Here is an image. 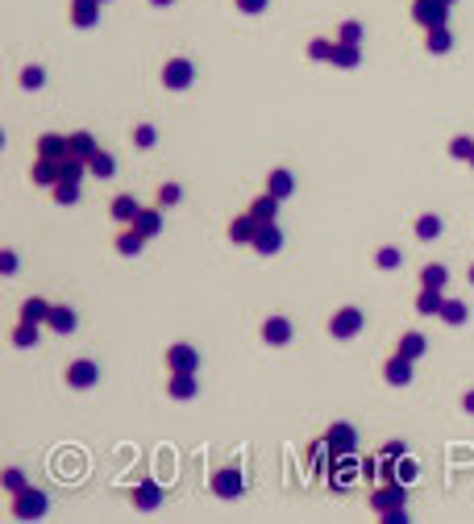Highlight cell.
Instances as JSON below:
<instances>
[{"mask_svg": "<svg viewBox=\"0 0 474 524\" xmlns=\"http://www.w3.org/2000/svg\"><path fill=\"white\" fill-rule=\"evenodd\" d=\"M375 266H379V271H400L403 250L400 246H379V250H375Z\"/></svg>", "mask_w": 474, "mask_h": 524, "instance_id": "d590c367", "label": "cell"}, {"mask_svg": "<svg viewBox=\"0 0 474 524\" xmlns=\"http://www.w3.org/2000/svg\"><path fill=\"white\" fill-rule=\"evenodd\" d=\"M67 138H71V154H75V158H92L96 150H100V142H96L88 129H79V133H67Z\"/></svg>", "mask_w": 474, "mask_h": 524, "instance_id": "e575fe53", "label": "cell"}, {"mask_svg": "<svg viewBox=\"0 0 474 524\" xmlns=\"http://www.w3.org/2000/svg\"><path fill=\"white\" fill-rule=\"evenodd\" d=\"M34 150H38V158H59V163H63V158L71 154V138H63V133H42Z\"/></svg>", "mask_w": 474, "mask_h": 524, "instance_id": "9a60e30c", "label": "cell"}, {"mask_svg": "<svg viewBox=\"0 0 474 524\" xmlns=\"http://www.w3.org/2000/svg\"><path fill=\"white\" fill-rule=\"evenodd\" d=\"M383 383H391V387H408L412 383V358H403L400 350L383 362Z\"/></svg>", "mask_w": 474, "mask_h": 524, "instance_id": "8fae6325", "label": "cell"}, {"mask_svg": "<svg viewBox=\"0 0 474 524\" xmlns=\"http://www.w3.org/2000/svg\"><path fill=\"white\" fill-rule=\"evenodd\" d=\"M88 175H96V179H113V175H117V158H113L109 150H96L92 158H88Z\"/></svg>", "mask_w": 474, "mask_h": 524, "instance_id": "f546056e", "label": "cell"}, {"mask_svg": "<svg viewBox=\"0 0 474 524\" xmlns=\"http://www.w3.org/2000/svg\"><path fill=\"white\" fill-rule=\"evenodd\" d=\"M142 246H146V238L133 229V225H125L117 233V254H125V258H138L142 254Z\"/></svg>", "mask_w": 474, "mask_h": 524, "instance_id": "f1b7e54d", "label": "cell"}, {"mask_svg": "<svg viewBox=\"0 0 474 524\" xmlns=\"http://www.w3.org/2000/svg\"><path fill=\"white\" fill-rule=\"evenodd\" d=\"M395 350H400L403 358H412V362H416V358L428 350V341H425V333H416V329H412V333L400 337V346H395Z\"/></svg>", "mask_w": 474, "mask_h": 524, "instance_id": "836d02e7", "label": "cell"}, {"mask_svg": "<svg viewBox=\"0 0 474 524\" xmlns=\"http://www.w3.org/2000/svg\"><path fill=\"white\" fill-rule=\"evenodd\" d=\"M325 445H329L337 458H350V453L358 450V433L354 425H346V420H337V425H329V433H325Z\"/></svg>", "mask_w": 474, "mask_h": 524, "instance_id": "8992f818", "label": "cell"}, {"mask_svg": "<svg viewBox=\"0 0 474 524\" xmlns=\"http://www.w3.org/2000/svg\"><path fill=\"white\" fill-rule=\"evenodd\" d=\"M403 503H408V491H403V483L400 478H383L379 487H375V491H370V508H375V512H395V508H403Z\"/></svg>", "mask_w": 474, "mask_h": 524, "instance_id": "277c9868", "label": "cell"}, {"mask_svg": "<svg viewBox=\"0 0 474 524\" xmlns=\"http://www.w3.org/2000/svg\"><path fill=\"white\" fill-rule=\"evenodd\" d=\"M9 341H13L17 350H38V325L17 321V325H13V333H9Z\"/></svg>", "mask_w": 474, "mask_h": 524, "instance_id": "4dcf8cb0", "label": "cell"}, {"mask_svg": "<svg viewBox=\"0 0 474 524\" xmlns=\"http://www.w3.org/2000/svg\"><path fill=\"white\" fill-rule=\"evenodd\" d=\"M362 325H366V312L358 308V304H346V308H337L329 316V333L337 341H350V337L362 333Z\"/></svg>", "mask_w": 474, "mask_h": 524, "instance_id": "7a4b0ae2", "label": "cell"}, {"mask_svg": "<svg viewBox=\"0 0 474 524\" xmlns=\"http://www.w3.org/2000/svg\"><path fill=\"white\" fill-rule=\"evenodd\" d=\"M191 79H196V67H191V59H166L163 84L171 88V92H183V88H191Z\"/></svg>", "mask_w": 474, "mask_h": 524, "instance_id": "52a82bcc", "label": "cell"}, {"mask_svg": "<svg viewBox=\"0 0 474 524\" xmlns=\"http://www.w3.org/2000/svg\"><path fill=\"white\" fill-rule=\"evenodd\" d=\"M21 88H25V92L46 88V71H42V67H25V71H21Z\"/></svg>", "mask_w": 474, "mask_h": 524, "instance_id": "60d3db41", "label": "cell"}, {"mask_svg": "<svg viewBox=\"0 0 474 524\" xmlns=\"http://www.w3.org/2000/svg\"><path fill=\"white\" fill-rule=\"evenodd\" d=\"M246 213L254 216L258 225H266V221H275V216H279V196H275V191H262V196H258V200H254V204H250V208H246Z\"/></svg>", "mask_w": 474, "mask_h": 524, "instance_id": "7402d4cb", "label": "cell"}, {"mask_svg": "<svg viewBox=\"0 0 474 524\" xmlns=\"http://www.w3.org/2000/svg\"><path fill=\"white\" fill-rule=\"evenodd\" d=\"M46 508H50L46 491L25 487V491H17V495H13V503H9V516H13V520H42V516H46Z\"/></svg>", "mask_w": 474, "mask_h": 524, "instance_id": "6da1fadb", "label": "cell"}, {"mask_svg": "<svg viewBox=\"0 0 474 524\" xmlns=\"http://www.w3.org/2000/svg\"><path fill=\"white\" fill-rule=\"evenodd\" d=\"M470 283H474V266H470Z\"/></svg>", "mask_w": 474, "mask_h": 524, "instance_id": "db71d44e", "label": "cell"}, {"mask_svg": "<svg viewBox=\"0 0 474 524\" xmlns=\"http://www.w3.org/2000/svg\"><path fill=\"white\" fill-rule=\"evenodd\" d=\"M362 38H366V25H362V21H341L337 42H358V46H362Z\"/></svg>", "mask_w": 474, "mask_h": 524, "instance_id": "f35d334b", "label": "cell"}, {"mask_svg": "<svg viewBox=\"0 0 474 524\" xmlns=\"http://www.w3.org/2000/svg\"><path fill=\"white\" fill-rule=\"evenodd\" d=\"M441 321L458 329V325H466V321H470V308H466L462 300H445V308H441Z\"/></svg>", "mask_w": 474, "mask_h": 524, "instance_id": "8d00e7d4", "label": "cell"}, {"mask_svg": "<svg viewBox=\"0 0 474 524\" xmlns=\"http://www.w3.org/2000/svg\"><path fill=\"white\" fill-rule=\"evenodd\" d=\"M50 308H54V304H46L42 296H29V300L21 304V312H17V321H29V325H46Z\"/></svg>", "mask_w": 474, "mask_h": 524, "instance_id": "cb8c5ba5", "label": "cell"}, {"mask_svg": "<svg viewBox=\"0 0 474 524\" xmlns=\"http://www.w3.org/2000/svg\"><path fill=\"white\" fill-rule=\"evenodd\" d=\"M237 9H241V13H266V4H271V0H233Z\"/></svg>", "mask_w": 474, "mask_h": 524, "instance_id": "7dc6e473", "label": "cell"}, {"mask_svg": "<svg viewBox=\"0 0 474 524\" xmlns=\"http://www.w3.org/2000/svg\"><path fill=\"white\" fill-rule=\"evenodd\" d=\"M450 4H453V0H450Z\"/></svg>", "mask_w": 474, "mask_h": 524, "instance_id": "9f6ffc18", "label": "cell"}, {"mask_svg": "<svg viewBox=\"0 0 474 524\" xmlns=\"http://www.w3.org/2000/svg\"><path fill=\"white\" fill-rule=\"evenodd\" d=\"M462 408H466V412H474V391H466V395H462Z\"/></svg>", "mask_w": 474, "mask_h": 524, "instance_id": "816d5d0a", "label": "cell"}, {"mask_svg": "<svg viewBox=\"0 0 474 524\" xmlns=\"http://www.w3.org/2000/svg\"><path fill=\"white\" fill-rule=\"evenodd\" d=\"M100 4H104V0H71V21L79 25V29H92V25L100 21Z\"/></svg>", "mask_w": 474, "mask_h": 524, "instance_id": "ffe728a7", "label": "cell"}, {"mask_svg": "<svg viewBox=\"0 0 474 524\" xmlns=\"http://www.w3.org/2000/svg\"><path fill=\"white\" fill-rule=\"evenodd\" d=\"M470 154H474V138H466V133L450 138V158H458V163H470Z\"/></svg>", "mask_w": 474, "mask_h": 524, "instance_id": "74e56055", "label": "cell"}, {"mask_svg": "<svg viewBox=\"0 0 474 524\" xmlns=\"http://www.w3.org/2000/svg\"><path fill=\"white\" fill-rule=\"evenodd\" d=\"M166 371H171V375H183V371H196V375H200V350L188 346V341L171 346V350H166Z\"/></svg>", "mask_w": 474, "mask_h": 524, "instance_id": "5b68a950", "label": "cell"}, {"mask_svg": "<svg viewBox=\"0 0 474 524\" xmlns=\"http://www.w3.org/2000/svg\"><path fill=\"white\" fill-rule=\"evenodd\" d=\"M138 213H142V204H138V200H133L129 191H121L117 200L109 204V216H113L117 225H133V221H138Z\"/></svg>", "mask_w": 474, "mask_h": 524, "instance_id": "ac0fdd59", "label": "cell"}, {"mask_svg": "<svg viewBox=\"0 0 474 524\" xmlns=\"http://www.w3.org/2000/svg\"><path fill=\"white\" fill-rule=\"evenodd\" d=\"M163 483H154V478H142V483H133V495H129V500H133V508H138V512H154V508H158V503H163Z\"/></svg>", "mask_w": 474, "mask_h": 524, "instance_id": "30bf717a", "label": "cell"}, {"mask_svg": "<svg viewBox=\"0 0 474 524\" xmlns=\"http://www.w3.org/2000/svg\"><path fill=\"white\" fill-rule=\"evenodd\" d=\"M67 383H71L75 391H88L100 383V366H96L92 358H75L71 366H67Z\"/></svg>", "mask_w": 474, "mask_h": 524, "instance_id": "9c48e42d", "label": "cell"}, {"mask_svg": "<svg viewBox=\"0 0 474 524\" xmlns=\"http://www.w3.org/2000/svg\"><path fill=\"white\" fill-rule=\"evenodd\" d=\"M329 63L341 67V71H354V67H362V46H358V42H333Z\"/></svg>", "mask_w": 474, "mask_h": 524, "instance_id": "e0dca14e", "label": "cell"}, {"mask_svg": "<svg viewBox=\"0 0 474 524\" xmlns=\"http://www.w3.org/2000/svg\"><path fill=\"white\" fill-rule=\"evenodd\" d=\"M412 21L420 29L450 25V0H412Z\"/></svg>", "mask_w": 474, "mask_h": 524, "instance_id": "3957f363", "label": "cell"}, {"mask_svg": "<svg viewBox=\"0 0 474 524\" xmlns=\"http://www.w3.org/2000/svg\"><path fill=\"white\" fill-rule=\"evenodd\" d=\"M400 483H412V478H416V462H412V458H400Z\"/></svg>", "mask_w": 474, "mask_h": 524, "instance_id": "c3c4849f", "label": "cell"}, {"mask_svg": "<svg viewBox=\"0 0 474 524\" xmlns=\"http://www.w3.org/2000/svg\"><path fill=\"white\" fill-rule=\"evenodd\" d=\"M154 142H158V129H154V125H138V129H133V146H138V150H150Z\"/></svg>", "mask_w": 474, "mask_h": 524, "instance_id": "ee69618b", "label": "cell"}, {"mask_svg": "<svg viewBox=\"0 0 474 524\" xmlns=\"http://www.w3.org/2000/svg\"><path fill=\"white\" fill-rule=\"evenodd\" d=\"M0 487H4L9 495H17V491H25L29 483H25V475H21V470H17V466H9V470L0 475Z\"/></svg>", "mask_w": 474, "mask_h": 524, "instance_id": "ab89813d", "label": "cell"}, {"mask_svg": "<svg viewBox=\"0 0 474 524\" xmlns=\"http://www.w3.org/2000/svg\"><path fill=\"white\" fill-rule=\"evenodd\" d=\"M50 196H54V204H79V179H59L54 188H50Z\"/></svg>", "mask_w": 474, "mask_h": 524, "instance_id": "d6a6232c", "label": "cell"}, {"mask_svg": "<svg viewBox=\"0 0 474 524\" xmlns=\"http://www.w3.org/2000/svg\"><path fill=\"white\" fill-rule=\"evenodd\" d=\"M266 191H275L279 200H287V196L296 191V175H291L287 167H275L271 175H266Z\"/></svg>", "mask_w": 474, "mask_h": 524, "instance_id": "4316f807", "label": "cell"}, {"mask_svg": "<svg viewBox=\"0 0 474 524\" xmlns=\"http://www.w3.org/2000/svg\"><path fill=\"white\" fill-rule=\"evenodd\" d=\"M329 54H333V42H329V38H312V42H308V59H316V63H329Z\"/></svg>", "mask_w": 474, "mask_h": 524, "instance_id": "f6af8a7d", "label": "cell"}, {"mask_svg": "<svg viewBox=\"0 0 474 524\" xmlns=\"http://www.w3.org/2000/svg\"><path fill=\"white\" fill-rule=\"evenodd\" d=\"M291 333H296V329H291L287 316H266V321H262V341H266V346H287Z\"/></svg>", "mask_w": 474, "mask_h": 524, "instance_id": "2e32d148", "label": "cell"}, {"mask_svg": "<svg viewBox=\"0 0 474 524\" xmlns=\"http://www.w3.org/2000/svg\"><path fill=\"white\" fill-rule=\"evenodd\" d=\"M46 325L54 329V333H71L75 325H79V316H75V308H67V304H54L46 316Z\"/></svg>", "mask_w": 474, "mask_h": 524, "instance_id": "83f0119b", "label": "cell"}, {"mask_svg": "<svg viewBox=\"0 0 474 524\" xmlns=\"http://www.w3.org/2000/svg\"><path fill=\"white\" fill-rule=\"evenodd\" d=\"M258 254H279L283 250V229L275 225V221H266V225H258V233H254V241H250Z\"/></svg>", "mask_w": 474, "mask_h": 524, "instance_id": "7c38bea8", "label": "cell"}, {"mask_svg": "<svg viewBox=\"0 0 474 524\" xmlns=\"http://www.w3.org/2000/svg\"><path fill=\"white\" fill-rule=\"evenodd\" d=\"M445 283H450L445 262H428V266H420V287H441V291H445Z\"/></svg>", "mask_w": 474, "mask_h": 524, "instance_id": "1f68e13d", "label": "cell"}, {"mask_svg": "<svg viewBox=\"0 0 474 524\" xmlns=\"http://www.w3.org/2000/svg\"><path fill=\"white\" fill-rule=\"evenodd\" d=\"M163 225H166V216H163V208H158V204H154V208H142V213H138V221H133V229H138L146 241L158 238V233H163Z\"/></svg>", "mask_w": 474, "mask_h": 524, "instance_id": "d6986e66", "label": "cell"}, {"mask_svg": "<svg viewBox=\"0 0 474 524\" xmlns=\"http://www.w3.org/2000/svg\"><path fill=\"white\" fill-rule=\"evenodd\" d=\"M179 200H183V188H179V183H163V188H158V208H175Z\"/></svg>", "mask_w": 474, "mask_h": 524, "instance_id": "7bdbcfd3", "label": "cell"}, {"mask_svg": "<svg viewBox=\"0 0 474 524\" xmlns=\"http://www.w3.org/2000/svg\"><path fill=\"white\" fill-rule=\"evenodd\" d=\"M150 4H158V9H163V4H175V0H150Z\"/></svg>", "mask_w": 474, "mask_h": 524, "instance_id": "f5cc1de1", "label": "cell"}, {"mask_svg": "<svg viewBox=\"0 0 474 524\" xmlns=\"http://www.w3.org/2000/svg\"><path fill=\"white\" fill-rule=\"evenodd\" d=\"M400 458H408V445H403V441H387V445H383V462H400Z\"/></svg>", "mask_w": 474, "mask_h": 524, "instance_id": "bcb514c9", "label": "cell"}, {"mask_svg": "<svg viewBox=\"0 0 474 524\" xmlns=\"http://www.w3.org/2000/svg\"><path fill=\"white\" fill-rule=\"evenodd\" d=\"M208 487H213L216 500H237V495L246 491V478L237 475L233 466H225V470H216V475H213V483H208Z\"/></svg>", "mask_w": 474, "mask_h": 524, "instance_id": "ba28073f", "label": "cell"}, {"mask_svg": "<svg viewBox=\"0 0 474 524\" xmlns=\"http://www.w3.org/2000/svg\"><path fill=\"white\" fill-rule=\"evenodd\" d=\"M166 395H171V400H196V395H200V379H196V371L171 375V379H166Z\"/></svg>", "mask_w": 474, "mask_h": 524, "instance_id": "5bb4252c", "label": "cell"}, {"mask_svg": "<svg viewBox=\"0 0 474 524\" xmlns=\"http://www.w3.org/2000/svg\"><path fill=\"white\" fill-rule=\"evenodd\" d=\"M425 50H428V54H450V50H453V34H450V25L425 29Z\"/></svg>", "mask_w": 474, "mask_h": 524, "instance_id": "484cf974", "label": "cell"}, {"mask_svg": "<svg viewBox=\"0 0 474 524\" xmlns=\"http://www.w3.org/2000/svg\"><path fill=\"white\" fill-rule=\"evenodd\" d=\"M0 271H4V275H13V271H17V254H13V250H4V254H0Z\"/></svg>", "mask_w": 474, "mask_h": 524, "instance_id": "681fc988", "label": "cell"}, {"mask_svg": "<svg viewBox=\"0 0 474 524\" xmlns=\"http://www.w3.org/2000/svg\"><path fill=\"white\" fill-rule=\"evenodd\" d=\"M84 175H88V158L67 154V158H63V179H84Z\"/></svg>", "mask_w": 474, "mask_h": 524, "instance_id": "b9f144b4", "label": "cell"}, {"mask_svg": "<svg viewBox=\"0 0 474 524\" xmlns=\"http://www.w3.org/2000/svg\"><path fill=\"white\" fill-rule=\"evenodd\" d=\"M441 229H445V221H441L437 213H420V216H416V225H412L416 241H437V238H441Z\"/></svg>", "mask_w": 474, "mask_h": 524, "instance_id": "603a6c76", "label": "cell"}, {"mask_svg": "<svg viewBox=\"0 0 474 524\" xmlns=\"http://www.w3.org/2000/svg\"><path fill=\"white\" fill-rule=\"evenodd\" d=\"M254 233H258V221H254L250 213H241V216H233V221H229V241L250 246V241H254Z\"/></svg>", "mask_w": 474, "mask_h": 524, "instance_id": "d4e9b609", "label": "cell"}, {"mask_svg": "<svg viewBox=\"0 0 474 524\" xmlns=\"http://www.w3.org/2000/svg\"><path fill=\"white\" fill-rule=\"evenodd\" d=\"M470 167H474V154H470Z\"/></svg>", "mask_w": 474, "mask_h": 524, "instance_id": "11a10c76", "label": "cell"}, {"mask_svg": "<svg viewBox=\"0 0 474 524\" xmlns=\"http://www.w3.org/2000/svg\"><path fill=\"white\" fill-rule=\"evenodd\" d=\"M379 520L383 524H403V520H408V512H403V508H395V512H383Z\"/></svg>", "mask_w": 474, "mask_h": 524, "instance_id": "f907efd6", "label": "cell"}, {"mask_svg": "<svg viewBox=\"0 0 474 524\" xmlns=\"http://www.w3.org/2000/svg\"><path fill=\"white\" fill-rule=\"evenodd\" d=\"M29 179H34L38 188H54V183L63 179V163H59V158H34Z\"/></svg>", "mask_w": 474, "mask_h": 524, "instance_id": "4fadbf2b", "label": "cell"}, {"mask_svg": "<svg viewBox=\"0 0 474 524\" xmlns=\"http://www.w3.org/2000/svg\"><path fill=\"white\" fill-rule=\"evenodd\" d=\"M441 308H445L441 287H420V291H416V312H420V316H441Z\"/></svg>", "mask_w": 474, "mask_h": 524, "instance_id": "44dd1931", "label": "cell"}]
</instances>
